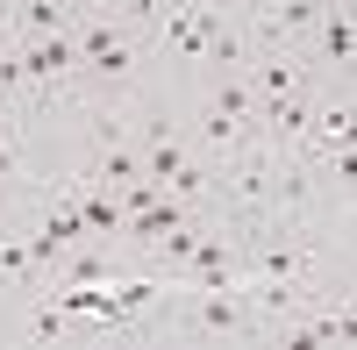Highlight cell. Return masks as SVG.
<instances>
[{
    "label": "cell",
    "mask_w": 357,
    "mask_h": 350,
    "mask_svg": "<svg viewBox=\"0 0 357 350\" xmlns=\"http://www.w3.org/2000/svg\"><path fill=\"white\" fill-rule=\"evenodd\" d=\"M151 50L186 57V65H215V72H243L257 57L250 29L215 15L207 0H158V8H151Z\"/></svg>",
    "instance_id": "1"
},
{
    "label": "cell",
    "mask_w": 357,
    "mask_h": 350,
    "mask_svg": "<svg viewBox=\"0 0 357 350\" xmlns=\"http://www.w3.org/2000/svg\"><path fill=\"white\" fill-rule=\"evenodd\" d=\"M72 43H79V79H72V93L114 100V93L136 79V65L151 57V29L129 22V15H79V22H72Z\"/></svg>",
    "instance_id": "2"
},
{
    "label": "cell",
    "mask_w": 357,
    "mask_h": 350,
    "mask_svg": "<svg viewBox=\"0 0 357 350\" xmlns=\"http://www.w3.org/2000/svg\"><path fill=\"white\" fill-rule=\"evenodd\" d=\"M165 329L186 336V343H264V322L243 294V279L236 286H193L186 300H165Z\"/></svg>",
    "instance_id": "3"
},
{
    "label": "cell",
    "mask_w": 357,
    "mask_h": 350,
    "mask_svg": "<svg viewBox=\"0 0 357 350\" xmlns=\"http://www.w3.org/2000/svg\"><path fill=\"white\" fill-rule=\"evenodd\" d=\"M257 136V93L243 72H215V86H207L200 100V122H193V151H243V143Z\"/></svg>",
    "instance_id": "4"
},
{
    "label": "cell",
    "mask_w": 357,
    "mask_h": 350,
    "mask_svg": "<svg viewBox=\"0 0 357 350\" xmlns=\"http://www.w3.org/2000/svg\"><path fill=\"white\" fill-rule=\"evenodd\" d=\"M8 43H15V36H8ZM15 65H22L29 100H57V93H72V79H79V43H72V29L22 36V43H15Z\"/></svg>",
    "instance_id": "5"
},
{
    "label": "cell",
    "mask_w": 357,
    "mask_h": 350,
    "mask_svg": "<svg viewBox=\"0 0 357 350\" xmlns=\"http://www.w3.org/2000/svg\"><path fill=\"white\" fill-rule=\"evenodd\" d=\"M79 179H86V186H100V193H114V186L143 179V158H136L129 122H114V114H107V122H93V151H86Z\"/></svg>",
    "instance_id": "6"
},
{
    "label": "cell",
    "mask_w": 357,
    "mask_h": 350,
    "mask_svg": "<svg viewBox=\"0 0 357 350\" xmlns=\"http://www.w3.org/2000/svg\"><path fill=\"white\" fill-rule=\"evenodd\" d=\"M301 57H307V72L350 79V65H357V8H350V0H329V8H321V22L307 29Z\"/></svg>",
    "instance_id": "7"
},
{
    "label": "cell",
    "mask_w": 357,
    "mask_h": 350,
    "mask_svg": "<svg viewBox=\"0 0 357 350\" xmlns=\"http://www.w3.org/2000/svg\"><path fill=\"white\" fill-rule=\"evenodd\" d=\"M243 79H250L257 107H264V100H286V93H301V86H314L307 57H301V50H286V43H264V50L250 57V65H243Z\"/></svg>",
    "instance_id": "8"
},
{
    "label": "cell",
    "mask_w": 357,
    "mask_h": 350,
    "mask_svg": "<svg viewBox=\"0 0 357 350\" xmlns=\"http://www.w3.org/2000/svg\"><path fill=\"white\" fill-rule=\"evenodd\" d=\"M314 122V86H301V93H286V100H264L257 107V143L264 151H293V143L307 136Z\"/></svg>",
    "instance_id": "9"
},
{
    "label": "cell",
    "mask_w": 357,
    "mask_h": 350,
    "mask_svg": "<svg viewBox=\"0 0 357 350\" xmlns=\"http://www.w3.org/2000/svg\"><path fill=\"white\" fill-rule=\"evenodd\" d=\"M136 158H143V179H151V186H172L178 165L193 158V143L178 136L172 122H143V129H136Z\"/></svg>",
    "instance_id": "10"
},
{
    "label": "cell",
    "mask_w": 357,
    "mask_h": 350,
    "mask_svg": "<svg viewBox=\"0 0 357 350\" xmlns=\"http://www.w3.org/2000/svg\"><path fill=\"white\" fill-rule=\"evenodd\" d=\"M79 8H65V0H15V15H8V36H50V29H72Z\"/></svg>",
    "instance_id": "11"
},
{
    "label": "cell",
    "mask_w": 357,
    "mask_h": 350,
    "mask_svg": "<svg viewBox=\"0 0 357 350\" xmlns=\"http://www.w3.org/2000/svg\"><path fill=\"white\" fill-rule=\"evenodd\" d=\"M0 279L15 286V294H43V265H36V250H29V236H8V229H0Z\"/></svg>",
    "instance_id": "12"
},
{
    "label": "cell",
    "mask_w": 357,
    "mask_h": 350,
    "mask_svg": "<svg viewBox=\"0 0 357 350\" xmlns=\"http://www.w3.org/2000/svg\"><path fill=\"white\" fill-rule=\"evenodd\" d=\"M207 8H215V15H229V22H243V29H250V22L264 15V0H207Z\"/></svg>",
    "instance_id": "13"
},
{
    "label": "cell",
    "mask_w": 357,
    "mask_h": 350,
    "mask_svg": "<svg viewBox=\"0 0 357 350\" xmlns=\"http://www.w3.org/2000/svg\"><path fill=\"white\" fill-rule=\"evenodd\" d=\"M8 15H15V8H8V0H0V29H8Z\"/></svg>",
    "instance_id": "14"
},
{
    "label": "cell",
    "mask_w": 357,
    "mask_h": 350,
    "mask_svg": "<svg viewBox=\"0 0 357 350\" xmlns=\"http://www.w3.org/2000/svg\"><path fill=\"white\" fill-rule=\"evenodd\" d=\"M8 8H15V0H8Z\"/></svg>",
    "instance_id": "15"
}]
</instances>
